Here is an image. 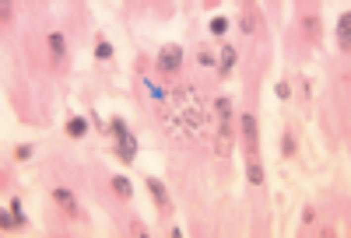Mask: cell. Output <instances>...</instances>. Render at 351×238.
<instances>
[{
  "label": "cell",
  "instance_id": "1",
  "mask_svg": "<svg viewBox=\"0 0 351 238\" xmlns=\"http://www.w3.org/2000/svg\"><path fill=\"white\" fill-rule=\"evenodd\" d=\"M172 102H176V116H179V123H183V133H186V137H201V133L211 130V123H207V109H204L201 95L193 91V88H179Z\"/></svg>",
  "mask_w": 351,
  "mask_h": 238
},
{
  "label": "cell",
  "instance_id": "2",
  "mask_svg": "<svg viewBox=\"0 0 351 238\" xmlns=\"http://www.w3.org/2000/svg\"><path fill=\"white\" fill-rule=\"evenodd\" d=\"M112 133H116V154H120L123 161H134V154H137V137L127 130L123 119H116V123H112Z\"/></svg>",
  "mask_w": 351,
  "mask_h": 238
},
{
  "label": "cell",
  "instance_id": "3",
  "mask_svg": "<svg viewBox=\"0 0 351 238\" xmlns=\"http://www.w3.org/2000/svg\"><path fill=\"white\" fill-rule=\"evenodd\" d=\"M179 67H183V49H179V46H162V53H158V70L176 74Z\"/></svg>",
  "mask_w": 351,
  "mask_h": 238
},
{
  "label": "cell",
  "instance_id": "4",
  "mask_svg": "<svg viewBox=\"0 0 351 238\" xmlns=\"http://www.w3.org/2000/svg\"><path fill=\"white\" fill-rule=\"evenodd\" d=\"M239 123H243V137H246V151H250V154H256V147H260V140H256V119H253V116H243Z\"/></svg>",
  "mask_w": 351,
  "mask_h": 238
},
{
  "label": "cell",
  "instance_id": "5",
  "mask_svg": "<svg viewBox=\"0 0 351 238\" xmlns=\"http://www.w3.org/2000/svg\"><path fill=\"white\" fill-rule=\"evenodd\" d=\"M53 200H56L70 217H77V203H74V193H70V189H53Z\"/></svg>",
  "mask_w": 351,
  "mask_h": 238
},
{
  "label": "cell",
  "instance_id": "6",
  "mask_svg": "<svg viewBox=\"0 0 351 238\" xmlns=\"http://www.w3.org/2000/svg\"><path fill=\"white\" fill-rule=\"evenodd\" d=\"M50 49H53V60H56V63H63L67 46H63V35H60V32H50Z\"/></svg>",
  "mask_w": 351,
  "mask_h": 238
},
{
  "label": "cell",
  "instance_id": "7",
  "mask_svg": "<svg viewBox=\"0 0 351 238\" xmlns=\"http://www.w3.org/2000/svg\"><path fill=\"white\" fill-rule=\"evenodd\" d=\"M148 189H151L154 200H158V207H169V193H165V186L158 179H148Z\"/></svg>",
  "mask_w": 351,
  "mask_h": 238
},
{
  "label": "cell",
  "instance_id": "8",
  "mask_svg": "<svg viewBox=\"0 0 351 238\" xmlns=\"http://www.w3.org/2000/svg\"><path fill=\"white\" fill-rule=\"evenodd\" d=\"M348 32H351V18L344 14V18L337 21V35H341V49H344V53H348V46H351V35H348Z\"/></svg>",
  "mask_w": 351,
  "mask_h": 238
},
{
  "label": "cell",
  "instance_id": "9",
  "mask_svg": "<svg viewBox=\"0 0 351 238\" xmlns=\"http://www.w3.org/2000/svg\"><path fill=\"white\" fill-rule=\"evenodd\" d=\"M236 60H239V53L232 49V46H225V49H221V74H232V67H236Z\"/></svg>",
  "mask_w": 351,
  "mask_h": 238
},
{
  "label": "cell",
  "instance_id": "10",
  "mask_svg": "<svg viewBox=\"0 0 351 238\" xmlns=\"http://www.w3.org/2000/svg\"><path fill=\"white\" fill-rule=\"evenodd\" d=\"M67 133H70V137H85V133H88V119H70V123H67Z\"/></svg>",
  "mask_w": 351,
  "mask_h": 238
},
{
  "label": "cell",
  "instance_id": "11",
  "mask_svg": "<svg viewBox=\"0 0 351 238\" xmlns=\"http://www.w3.org/2000/svg\"><path fill=\"white\" fill-rule=\"evenodd\" d=\"M246 175H250V182H253V186H260V182H263V168H260L256 161H250V168H246Z\"/></svg>",
  "mask_w": 351,
  "mask_h": 238
},
{
  "label": "cell",
  "instance_id": "12",
  "mask_svg": "<svg viewBox=\"0 0 351 238\" xmlns=\"http://www.w3.org/2000/svg\"><path fill=\"white\" fill-rule=\"evenodd\" d=\"M112 189L120 193V196H130V182H127L123 175H116V179H112Z\"/></svg>",
  "mask_w": 351,
  "mask_h": 238
},
{
  "label": "cell",
  "instance_id": "13",
  "mask_svg": "<svg viewBox=\"0 0 351 238\" xmlns=\"http://www.w3.org/2000/svg\"><path fill=\"white\" fill-rule=\"evenodd\" d=\"M281 154H285V158L295 154V137H292V133H285V140H281Z\"/></svg>",
  "mask_w": 351,
  "mask_h": 238
},
{
  "label": "cell",
  "instance_id": "14",
  "mask_svg": "<svg viewBox=\"0 0 351 238\" xmlns=\"http://www.w3.org/2000/svg\"><path fill=\"white\" fill-rule=\"evenodd\" d=\"M144 88L151 91V98H154V102H165V88H158V84H154V81H148Z\"/></svg>",
  "mask_w": 351,
  "mask_h": 238
},
{
  "label": "cell",
  "instance_id": "15",
  "mask_svg": "<svg viewBox=\"0 0 351 238\" xmlns=\"http://www.w3.org/2000/svg\"><path fill=\"white\" fill-rule=\"evenodd\" d=\"M243 28H246V32H253V4H246V7H243Z\"/></svg>",
  "mask_w": 351,
  "mask_h": 238
},
{
  "label": "cell",
  "instance_id": "16",
  "mask_svg": "<svg viewBox=\"0 0 351 238\" xmlns=\"http://www.w3.org/2000/svg\"><path fill=\"white\" fill-rule=\"evenodd\" d=\"M211 32H214V35H225V32H228V21H225V18H214V21H211Z\"/></svg>",
  "mask_w": 351,
  "mask_h": 238
},
{
  "label": "cell",
  "instance_id": "17",
  "mask_svg": "<svg viewBox=\"0 0 351 238\" xmlns=\"http://www.w3.org/2000/svg\"><path fill=\"white\" fill-rule=\"evenodd\" d=\"M11 214H14L18 228H21V224H25V214H21V200H11Z\"/></svg>",
  "mask_w": 351,
  "mask_h": 238
},
{
  "label": "cell",
  "instance_id": "18",
  "mask_svg": "<svg viewBox=\"0 0 351 238\" xmlns=\"http://www.w3.org/2000/svg\"><path fill=\"white\" fill-rule=\"evenodd\" d=\"M305 32L316 39V35H320V18H305Z\"/></svg>",
  "mask_w": 351,
  "mask_h": 238
},
{
  "label": "cell",
  "instance_id": "19",
  "mask_svg": "<svg viewBox=\"0 0 351 238\" xmlns=\"http://www.w3.org/2000/svg\"><path fill=\"white\" fill-rule=\"evenodd\" d=\"M95 56H99V60H109V56H112V46H109V42H99Z\"/></svg>",
  "mask_w": 351,
  "mask_h": 238
},
{
  "label": "cell",
  "instance_id": "20",
  "mask_svg": "<svg viewBox=\"0 0 351 238\" xmlns=\"http://www.w3.org/2000/svg\"><path fill=\"white\" fill-rule=\"evenodd\" d=\"M14 158H18V161H28V158H32V147H28V144H21V147L14 151Z\"/></svg>",
  "mask_w": 351,
  "mask_h": 238
},
{
  "label": "cell",
  "instance_id": "21",
  "mask_svg": "<svg viewBox=\"0 0 351 238\" xmlns=\"http://www.w3.org/2000/svg\"><path fill=\"white\" fill-rule=\"evenodd\" d=\"M288 95H292V88H288V84L281 81V84H278V98H288Z\"/></svg>",
  "mask_w": 351,
  "mask_h": 238
}]
</instances>
